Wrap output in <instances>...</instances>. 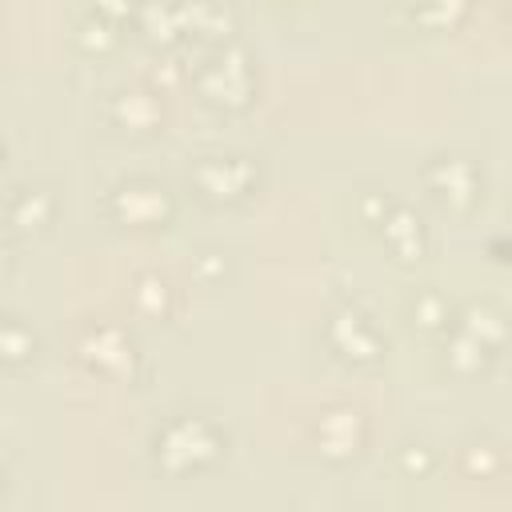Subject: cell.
I'll return each mask as SVG.
<instances>
[{
  "mask_svg": "<svg viewBox=\"0 0 512 512\" xmlns=\"http://www.w3.org/2000/svg\"><path fill=\"white\" fill-rule=\"evenodd\" d=\"M4 352H8V360H20L24 356V336H20V324L16 320H8V328H4Z\"/></svg>",
  "mask_w": 512,
  "mask_h": 512,
  "instance_id": "obj_18",
  "label": "cell"
},
{
  "mask_svg": "<svg viewBox=\"0 0 512 512\" xmlns=\"http://www.w3.org/2000/svg\"><path fill=\"white\" fill-rule=\"evenodd\" d=\"M316 440H320V452L332 456V460H344L356 452L360 444V416L348 412V408H332L320 416L316 424Z\"/></svg>",
  "mask_w": 512,
  "mask_h": 512,
  "instance_id": "obj_3",
  "label": "cell"
},
{
  "mask_svg": "<svg viewBox=\"0 0 512 512\" xmlns=\"http://www.w3.org/2000/svg\"><path fill=\"white\" fill-rule=\"evenodd\" d=\"M112 204H116V212H120L128 224H156V220L168 212L164 192L152 188V184H128V188L116 192Z\"/></svg>",
  "mask_w": 512,
  "mask_h": 512,
  "instance_id": "obj_7",
  "label": "cell"
},
{
  "mask_svg": "<svg viewBox=\"0 0 512 512\" xmlns=\"http://www.w3.org/2000/svg\"><path fill=\"white\" fill-rule=\"evenodd\" d=\"M196 84H200V92H204L208 100H216V104H228V108L244 104L248 92H252V68H248V56H244L240 48H224V52H216V56L196 72Z\"/></svg>",
  "mask_w": 512,
  "mask_h": 512,
  "instance_id": "obj_2",
  "label": "cell"
},
{
  "mask_svg": "<svg viewBox=\"0 0 512 512\" xmlns=\"http://www.w3.org/2000/svg\"><path fill=\"white\" fill-rule=\"evenodd\" d=\"M248 180H252V164L240 160V156H232V160H204L196 168V184L204 192H212V196H240L248 188Z\"/></svg>",
  "mask_w": 512,
  "mask_h": 512,
  "instance_id": "obj_5",
  "label": "cell"
},
{
  "mask_svg": "<svg viewBox=\"0 0 512 512\" xmlns=\"http://www.w3.org/2000/svg\"><path fill=\"white\" fill-rule=\"evenodd\" d=\"M464 4L468 0H404V8L412 12V20L424 24V28H448V24H456L460 12H464Z\"/></svg>",
  "mask_w": 512,
  "mask_h": 512,
  "instance_id": "obj_11",
  "label": "cell"
},
{
  "mask_svg": "<svg viewBox=\"0 0 512 512\" xmlns=\"http://www.w3.org/2000/svg\"><path fill=\"white\" fill-rule=\"evenodd\" d=\"M176 24H180V32H224L228 12H220L208 0H188V4L176 8Z\"/></svg>",
  "mask_w": 512,
  "mask_h": 512,
  "instance_id": "obj_9",
  "label": "cell"
},
{
  "mask_svg": "<svg viewBox=\"0 0 512 512\" xmlns=\"http://www.w3.org/2000/svg\"><path fill=\"white\" fill-rule=\"evenodd\" d=\"M96 8H104L108 16H120V12H128V0H96Z\"/></svg>",
  "mask_w": 512,
  "mask_h": 512,
  "instance_id": "obj_20",
  "label": "cell"
},
{
  "mask_svg": "<svg viewBox=\"0 0 512 512\" xmlns=\"http://www.w3.org/2000/svg\"><path fill=\"white\" fill-rule=\"evenodd\" d=\"M416 320H420V324H428V328H432V324H440V320H444L440 300H436V296H420V300H416Z\"/></svg>",
  "mask_w": 512,
  "mask_h": 512,
  "instance_id": "obj_17",
  "label": "cell"
},
{
  "mask_svg": "<svg viewBox=\"0 0 512 512\" xmlns=\"http://www.w3.org/2000/svg\"><path fill=\"white\" fill-rule=\"evenodd\" d=\"M220 452V440L216 432L204 424V420H176L164 428V436L156 440V456L168 472H188V468H200L208 464L212 456Z\"/></svg>",
  "mask_w": 512,
  "mask_h": 512,
  "instance_id": "obj_1",
  "label": "cell"
},
{
  "mask_svg": "<svg viewBox=\"0 0 512 512\" xmlns=\"http://www.w3.org/2000/svg\"><path fill=\"white\" fill-rule=\"evenodd\" d=\"M328 336H332V344H336L344 356H356V360H372V356L380 352V340H376V332L368 328V320H364L360 312H348V308L332 316Z\"/></svg>",
  "mask_w": 512,
  "mask_h": 512,
  "instance_id": "obj_4",
  "label": "cell"
},
{
  "mask_svg": "<svg viewBox=\"0 0 512 512\" xmlns=\"http://www.w3.org/2000/svg\"><path fill=\"white\" fill-rule=\"evenodd\" d=\"M464 332L476 336L484 348H492V344L504 340V320H500L492 308L480 304V308H468V312H464Z\"/></svg>",
  "mask_w": 512,
  "mask_h": 512,
  "instance_id": "obj_12",
  "label": "cell"
},
{
  "mask_svg": "<svg viewBox=\"0 0 512 512\" xmlns=\"http://www.w3.org/2000/svg\"><path fill=\"white\" fill-rule=\"evenodd\" d=\"M464 468H468V472H480V476H488V472H496V456H492L488 448H472V452L464 456Z\"/></svg>",
  "mask_w": 512,
  "mask_h": 512,
  "instance_id": "obj_16",
  "label": "cell"
},
{
  "mask_svg": "<svg viewBox=\"0 0 512 512\" xmlns=\"http://www.w3.org/2000/svg\"><path fill=\"white\" fill-rule=\"evenodd\" d=\"M116 116L128 120L132 128H136V124H152V120H156V104H152V96H144V92H128V96L116 100Z\"/></svg>",
  "mask_w": 512,
  "mask_h": 512,
  "instance_id": "obj_13",
  "label": "cell"
},
{
  "mask_svg": "<svg viewBox=\"0 0 512 512\" xmlns=\"http://www.w3.org/2000/svg\"><path fill=\"white\" fill-rule=\"evenodd\" d=\"M508 8H512V0H508Z\"/></svg>",
  "mask_w": 512,
  "mask_h": 512,
  "instance_id": "obj_21",
  "label": "cell"
},
{
  "mask_svg": "<svg viewBox=\"0 0 512 512\" xmlns=\"http://www.w3.org/2000/svg\"><path fill=\"white\" fill-rule=\"evenodd\" d=\"M132 296H136V304H140L144 312H164L168 288H164V280H156V276H140L136 288H132Z\"/></svg>",
  "mask_w": 512,
  "mask_h": 512,
  "instance_id": "obj_14",
  "label": "cell"
},
{
  "mask_svg": "<svg viewBox=\"0 0 512 512\" xmlns=\"http://www.w3.org/2000/svg\"><path fill=\"white\" fill-rule=\"evenodd\" d=\"M384 236H388V244L404 256V260H412V256H420L424 252V236H420V224L404 212V208H396L388 220H384Z\"/></svg>",
  "mask_w": 512,
  "mask_h": 512,
  "instance_id": "obj_10",
  "label": "cell"
},
{
  "mask_svg": "<svg viewBox=\"0 0 512 512\" xmlns=\"http://www.w3.org/2000/svg\"><path fill=\"white\" fill-rule=\"evenodd\" d=\"M108 40H112V36H108V24H104V20H88V24H84V44H88V48H92V44L104 48Z\"/></svg>",
  "mask_w": 512,
  "mask_h": 512,
  "instance_id": "obj_19",
  "label": "cell"
},
{
  "mask_svg": "<svg viewBox=\"0 0 512 512\" xmlns=\"http://www.w3.org/2000/svg\"><path fill=\"white\" fill-rule=\"evenodd\" d=\"M84 352H88L96 364L116 368V372H124V368L132 364V348H128V340H124L116 328H96V332H88V336H84Z\"/></svg>",
  "mask_w": 512,
  "mask_h": 512,
  "instance_id": "obj_8",
  "label": "cell"
},
{
  "mask_svg": "<svg viewBox=\"0 0 512 512\" xmlns=\"http://www.w3.org/2000/svg\"><path fill=\"white\" fill-rule=\"evenodd\" d=\"M428 184L452 200V204H468L476 196V172L468 160H456V156H440L432 168H428Z\"/></svg>",
  "mask_w": 512,
  "mask_h": 512,
  "instance_id": "obj_6",
  "label": "cell"
},
{
  "mask_svg": "<svg viewBox=\"0 0 512 512\" xmlns=\"http://www.w3.org/2000/svg\"><path fill=\"white\" fill-rule=\"evenodd\" d=\"M44 212H48V200H44L40 192H32V196H20V200L12 204V224H16V228L40 224V220H44Z\"/></svg>",
  "mask_w": 512,
  "mask_h": 512,
  "instance_id": "obj_15",
  "label": "cell"
}]
</instances>
